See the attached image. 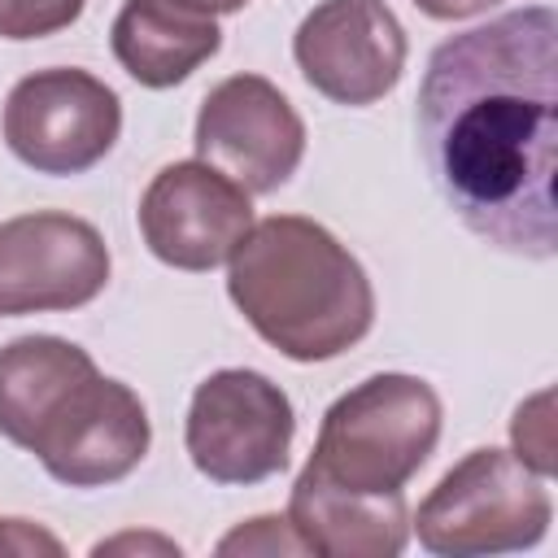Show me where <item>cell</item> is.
Returning <instances> with one entry per match:
<instances>
[{
	"instance_id": "3957f363",
	"label": "cell",
	"mask_w": 558,
	"mask_h": 558,
	"mask_svg": "<svg viewBox=\"0 0 558 558\" xmlns=\"http://www.w3.org/2000/svg\"><path fill=\"white\" fill-rule=\"evenodd\" d=\"M440 440V397L427 379L384 371L340 392L310 453V471L349 493H401Z\"/></svg>"
},
{
	"instance_id": "52a82bcc",
	"label": "cell",
	"mask_w": 558,
	"mask_h": 558,
	"mask_svg": "<svg viewBox=\"0 0 558 558\" xmlns=\"http://www.w3.org/2000/svg\"><path fill=\"white\" fill-rule=\"evenodd\" d=\"M192 144L201 161L222 170L248 196H262L296 174L305 157V122L270 78L231 74L205 92Z\"/></svg>"
},
{
	"instance_id": "7c38bea8",
	"label": "cell",
	"mask_w": 558,
	"mask_h": 558,
	"mask_svg": "<svg viewBox=\"0 0 558 558\" xmlns=\"http://www.w3.org/2000/svg\"><path fill=\"white\" fill-rule=\"evenodd\" d=\"M288 523L305 554L323 558H397L410 541L405 493H349L318 480L310 466H301L292 484Z\"/></svg>"
},
{
	"instance_id": "9c48e42d",
	"label": "cell",
	"mask_w": 558,
	"mask_h": 558,
	"mask_svg": "<svg viewBox=\"0 0 558 558\" xmlns=\"http://www.w3.org/2000/svg\"><path fill=\"white\" fill-rule=\"evenodd\" d=\"M292 57L318 96L362 109L401 83L410 44L384 0H318L292 35Z\"/></svg>"
},
{
	"instance_id": "9a60e30c",
	"label": "cell",
	"mask_w": 558,
	"mask_h": 558,
	"mask_svg": "<svg viewBox=\"0 0 558 558\" xmlns=\"http://www.w3.org/2000/svg\"><path fill=\"white\" fill-rule=\"evenodd\" d=\"M87 0H0V39H44L78 22Z\"/></svg>"
},
{
	"instance_id": "e0dca14e",
	"label": "cell",
	"mask_w": 558,
	"mask_h": 558,
	"mask_svg": "<svg viewBox=\"0 0 558 558\" xmlns=\"http://www.w3.org/2000/svg\"><path fill=\"white\" fill-rule=\"evenodd\" d=\"M218 554H305V545L296 541L288 514H257L244 527H235L231 536L218 541Z\"/></svg>"
},
{
	"instance_id": "7a4b0ae2",
	"label": "cell",
	"mask_w": 558,
	"mask_h": 558,
	"mask_svg": "<svg viewBox=\"0 0 558 558\" xmlns=\"http://www.w3.org/2000/svg\"><path fill=\"white\" fill-rule=\"evenodd\" d=\"M227 296L292 362H331L375 323L366 266L301 214H270L248 227L227 266Z\"/></svg>"
},
{
	"instance_id": "5bb4252c",
	"label": "cell",
	"mask_w": 558,
	"mask_h": 558,
	"mask_svg": "<svg viewBox=\"0 0 558 558\" xmlns=\"http://www.w3.org/2000/svg\"><path fill=\"white\" fill-rule=\"evenodd\" d=\"M109 48L140 87L161 92L201 70L222 48V31L209 13L174 0H126L109 26Z\"/></svg>"
},
{
	"instance_id": "30bf717a",
	"label": "cell",
	"mask_w": 558,
	"mask_h": 558,
	"mask_svg": "<svg viewBox=\"0 0 558 558\" xmlns=\"http://www.w3.org/2000/svg\"><path fill=\"white\" fill-rule=\"evenodd\" d=\"M140 235L174 270H214L231 262L253 227V201L209 161H170L140 196Z\"/></svg>"
},
{
	"instance_id": "6da1fadb",
	"label": "cell",
	"mask_w": 558,
	"mask_h": 558,
	"mask_svg": "<svg viewBox=\"0 0 558 558\" xmlns=\"http://www.w3.org/2000/svg\"><path fill=\"white\" fill-rule=\"evenodd\" d=\"M414 122L423 166L466 231L527 262L558 253V17L549 4L445 39L427 57Z\"/></svg>"
},
{
	"instance_id": "d6986e66",
	"label": "cell",
	"mask_w": 558,
	"mask_h": 558,
	"mask_svg": "<svg viewBox=\"0 0 558 558\" xmlns=\"http://www.w3.org/2000/svg\"><path fill=\"white\" fill-rule=\"evenodd\" d=\"M501 0H414L418 13L436 17V22H462V17H475V13H488L497 9Z\"/></svg>"
},
{
	"instance_id": "4fadbf2b",
	"label": "cell",
	"mask_w": 558,
	"mask_h": 558,
	"mask_svg": "<svg viewBox=\"0 0 558 558\" xmlns=\"http://www.w3.org/2000/svg\"><path fill=\"white\" fill-rule=\"evenodd\" d=\"M92 353L65 336H17L0 349V436L31 449L61 405L96 375Z\"/></svg>"
},
{
	"instance_id": "5b68a950",
	"label": "cell",
	"mask_w": 558,
	"mask_h": 558,
	"mask_svg": "<svg viewBox=\"0 0 558 558\" xmlns=\"http://www.w3.org/2000/svg\"><path fill=\"white\" fill-rule=\"evenodd\" d=\"M296 414L288 392L244 366L214 371L196 384L183 445L192 466L214 484H262L288 466Z\"/></svg>"
},
{
	"instance_id": "ac0fdd59",
	"label": "cell",
	"mask_w": 558,
	"mask_h": 558,
	"mask_svg": "<svg viewBox=\"0 0 558 558\" xmlns=\"http://www.w3.org/2000/svg\"><path fill=\"white\" fill-rule=\"evenodd\" d=\"M0 554H61V541L44 527H35L31 519H0Z\"/></svg>"
},
{
	"instance_id": "277c9868",
	"label": "cell",
	"mask_w": 558,
	"mask_h": 558,
	"mask_svg": "<svg viewBox=\"0 0 558 558\" xmlns=\"http://www.w3.org/2000/svg\"><path fill=\"white\" fill-rule=\"evenodd\" d=\"M554 523L549 480L519 462L510 449H471L418 501L410 527L436 558L514 554L545 541Z\"/></svg>"
},
{
	"instance_id": "8992f818",
	"label": "cell",
	"mask_w": 558,
	"mask_h": 558,
	"mask_svg": "<svg viewBox=\"0 0 558 558\" xmlns=\"http://www.w3.org/2000/svg\"><path fill=\"white\" fill-rule=\"evenodd\" d=\"M0 126L22 166L65 179L109 157L122 135V100L105 78L78 65H52L13 83Z\"/></svg>"
},
{
	"instance_id": "ffe728a7",
	"label": "cell",
	"mask_w": 558,
	"mask_h": 558,
	"mask_svg": "<svg viewBox=\"0 0 558 558\" xmlns=\"http://www.w3.org/2000/svg\"><path fill=\"white\" fill-rule=\"evenodd\" d=\"M174 4H187V9H196V13L218 17V13H240L248 0H174Z\"/></svg>"
},
{
	"instance_id": "8fae6325",
	"label": "cell",
	"mask_w": 558,
	"mask_h": 558,
	"mask_svg": "<svg viewBox=\"0 0 558 558\" xmlns=\"http://www.w3.org/2000/svg\"><path fill=\"white\" fill-rule=\"evenodd\" d=\"M153 445V423L135 388L109 375H92L61 414L35 436L26 453L65 488H105L126 480Z\"/></svg>"
},
{
	"instance_id": "ba28073f",
	"label": "cell",
	"mask_w": 558,
	"mask_h": 558,
	"mask_svg": "<svg viewBox=\"0 0 558 558\" xmlns=\"http://www.w3.org/2000/svg\"><path fill=\"white\" fill-rule=\"evenodd\" d=\"M105 235L74 214L35 209L0 222V314H52L92 305L109 283Z\"/></svg>"
},
{
	"instance_id": "2e32d148",
	"label": "cell",
	"mask_w": 558,
	"mask_h": 558,
	"mask_svg": "<svg viewBox=\"0 0 558 558\" xmlns=\"http://www.w3.org/2000/svg\"><path fill=\"white\" fill-rule=\"evenodd\" d=\"M510 440H514V458L527 462L536 475L549 480L554 471V440H549V392H536L532 401H523L514 410L510 423Z\"/></svg>"
}]
</instances>
